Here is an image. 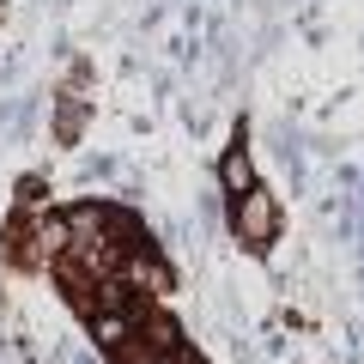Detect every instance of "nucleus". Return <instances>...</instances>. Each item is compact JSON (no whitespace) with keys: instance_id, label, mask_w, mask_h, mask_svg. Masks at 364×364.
Returning a JSON list of instances; mask_svg holds the SVG:
<instances>
[{"instance_id":"nucleus-1","label":"nucleus","mask_w":364,"mask_h":364,"mask_svg":"<svg viewBox=\"0 0 364 364\" xmlns=\"http://www.w3.org/2000/svg\"><path fill=\"white\" fill-rule=\"evenodd\" d=\"M231 231L243 249H267L273 237H279V200H273V188H249V195L231 200Z\"/></svg>"},{"instance_id":"nucleus-2","label":"nucleus","mask_w":364,"mask_h":364,"mask_svg":"<svg viewBox=\"0 0 364 364\" xmlns=\"http://www.w3.org/2000/svg\"><path fill=\"white\" fill-rule=\"evenodd\" d=\"M116 279H128L134 291H170V267H164V261H158V255H152V249H146V243L122 255Z\"/></svg>"},{"instance_id":"nucleus-3","label":"nucleus","mask_w":364,"mask_h":364,"mask_svg":"<svg viewBox=\"0 0 364 364\" xmlns=\"http://www.w3.org/2000/svg\"><path fill=\"white\" fill-rule=\"evenodd\" d=\"M73 249V225H67V213H37V225H31V249L25 255L31 261H43V255H67Z\"/></svg>"},{"instance_id":"nucleus-4","label":"nucleus","mask_w":364,"mask_h":364,"mask_svg":"<svg viewBox=\"0 0 364 364\" xmlns=\"http://www.w3.org/2000/svg\"><path fill=\"white\" fill-rule=\"evenodd\" d=\"M219 188H225V195H249V188H255V164H249L243 140H237L231 152L219 158Z\"/></svg>"},{"instance_id":"nucleus-5","label":"nucleus","mask_w":364,"mask_h":364,"mask_svg":"<svg viewBox=\"0 0 364 364\" xmlns=\"http://www.w3.org/2000/svg\"><path fill=\"white\" fill-rule=\"evenodd\" d=\"M79 122H85V104H79V97H67V104H61V116H55V134H61V140H73V134H79Z\"/></svg>"},{"instance_id":"nucleus-6","label":"nucleus","mask_w":364,"mask_h":364,"mask_svg":"<svg viewBox=\"0 0 364 364\" xmlns=\"http://www.w3.org/2000/svg\"><path fill=\"white\" fill-rule=\"evenodd\" d=\"M109 170H116V158H79V176H85V182L109 176Z\"/></svg>"},{"instance_id":"nucleus-7","label":"nucleus","mask_w":364,"mask_h":364,"mask_svg":"<svg viewBox=\"0 0 364 364\" xmlns=\"http://www.w3.org/2000/svg\"><path fill=\"white\" fill-rule=\"evenodd\" d=\"M116 364H152V352H146V340H128V346H122V358Z\"/></svg>"},{"instance_id":"nucleus-8","label":"nucleus","mask_w":364,"mask_h":364,"mask_svg":"<svg viewBox=\"0 0 364 364\" xmlns=\"http://www.w3.org/2000/svg\"><path fill=\"white\" fill-rule=\"evenodd\" d=\"M73 364H97V358H91V352H79V358H73Z\"/></svg>"}]
</instances>
